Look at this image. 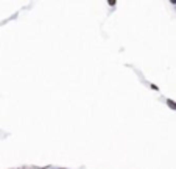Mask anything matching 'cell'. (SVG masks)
<instances>
[{
	"mask_svg": "<svg viewBox=\"0 0 176 169\" xmlns=\"http://www.w3.org/2000/svg\"><path fill=\"white\" fill-rule=\"evenodd\" d=\"M167 105H168L171 110H176V102H173V100H170V99H168V100H167Z\"/></svg>",
	"mask_w": 176,
	"mask_h": 169,
	"instance_id": "6da1fadb",
	"label": "cell"
}]
</instances>
